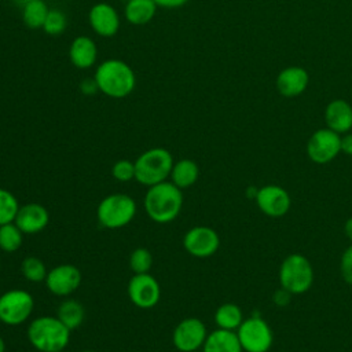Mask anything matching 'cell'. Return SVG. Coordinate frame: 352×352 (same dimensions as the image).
Returning a JSON list of instances; mask_svg holds the SVG:
<instances>
[{
	"label": "cell",
	"instance_id": "2",
	"mask_svg": "<svg viewBox=\"0 0 352 352\" xmlns=\"http://www.w3.org/2000/svg\"><path fill=\"white\" fill-rule=\"evenodd\" d=\"M94 78L99 92L113 99H122L131 95L136 87V74L124 60L110 58L100 62L95 70Z\"/></svg>",
	"mask_w": 352,
	"mask_h": 352
},
{
	"label": "cell",
	"instance_id": "4",
	"mask_svg": "<svg viewBox=\"0 0 352 352\" xmlns=\"http://www.w3.org/2000/svg\"><path fill=\"white\" fill-rule=\"evenodd\" d=\"M173 157L164 147H153L143 151L135 161V180L150 187L169 179Z\"/></svg>",
	"mask_w": 352,
	"mask_h": 352
},
{
	"label": "cell",
	"instance_id": "38",
	"mask_svg": "<svg viewBox=\"0 0 352 352\" xmlns=\"http://www.w3.org/2000/svg\"><path fill=\"white\" fill-rule=\"evenodd\" d=\"M14 1H16V3H18L21 7H22V6H23V4H25L28 0H14Z\"/></svg>",
	"mask_w": 352,
	"mask_h": 352
},
{
	"label": "cell",
	"instance_id": "5",
	"mask_svg": "<svg viewBox=\"0 0 352 352\" xmlns=\"http://www.w3.org/2000/svg\"><path fill=\"white\" fill-rule=\"evenodd\" d=\"M136 202L132 197L121 192H114L104 197L98 208L96 217L102 227L118 230L128 226L136 214Z\"/></svg>",
	"mask_w": 352,
	"mask_h": 352
},
{
	"label": "cell",
	"instance_id": "41",
	"mask_svg": "<svg viewBox=\"0 0 352 352\" xmlns=\"http://www.w3.org/2000/svg\"><path fill=\"white\" fill-rule=\"evenodd\" d=\"M0 323H1V320H0Z\"/></svg>",
	"mask_w": 352,
	"mask_h": 352
},
{
	"label": "cell",
	"instance_id": "23",
	"mask_svg": "<svg viewBox=\"0 0 352 352\" xmlns=\"http://www.w3.org/2000/svg\"><path fill=\"white\" fill-rule=\"evenodd\" d=\"M56 316L69 330H76L81 326L85 316V311L82 304L78 302L77 300L66 298L59 304L56 309Z\"/></svg>",
	"mask_w": 352,
	"mask_h": 352
},
{
	"label": "cell",
	"instance_id": "24",
	"mask_svg": "<svg viewBox=\"0 0 352 352\" xmlns=\"http://www.w3.org/2000/svg\"><path fill=\"white\" fill-rule=\"evenodd\" d=\"M242 322V309L234 302H224L214 312V323L217 324V329L235 331L238 330Z\"/></svg>",
	"mask_w": 352,
	"mask_h": 352
},
{
	"label": "cell",
	"instance_id": "7",
	"mask_svg": "<svg viewBox=\"0 0 352 352\" xmlns=\"http://www.w3.org/2000/svg\"><path fill=\"white\" fill-rule=\"evenodd\" d=\"M34 309L33 296L23 289H11L0 296V320L8 326L25 323Z\"/></svg>",
	"mask_w": 352,
	"mask_h": 352
},
{
	"label": "cell",
	"instance_id": "9",
	"mask_svg": "<svg viewBox=\"0 0 352 352\" xmlns=\"http://www.w3.org/2000/svg\"><path fill=\"white\" fill-rule=\"evenodd\" d=\"M341 153V136L330 128L315 131L307 142V154L315 164L323 165L333 161Z\"/></svg>",
	"mask_w": 352,
	"mask_h": 352
},
{
	"label": "cell",
	"instance_id": "39",
	"mask_svg": "<svg viewBox=\"0 0 352 352\" xmlns=\"http://www.w3.org/2000/svg\"><path fill=\"white\" fill-rule=\"evenodd\" d=\"M82 352H95V351H82Z\"/></svg>",
	"mask_w": 352,
	"mask_h": 352
},
{
	"label": "cell",
	"instance_id": "37",
	"mask_svg": "<svg viewBox=\"0 0 352 352\" xmlns=\"http://www.w3.org/2000/svg\"><path fill=\"white\" fill-rule=\"evenodd\" d=\"M0 352H6V341L1 336H0Z\"/></svg>",
	"mask_w": 352,
	"mask_h": 352
},
{
	"label": "cell",
	"instance_id": "17",
	"mask_svg": "<svg viewBox=\"0 0 352 352\" xmlns=\"http://www.w3.org/2000/svg\"><path fill=\"white\" fill-rule=\"evenodd\" d=\"M309 82V74L304 67L289 66L279 72L275 85L278 92L285 98L301 95Z\"/></svg>",
	"mask_w": 352,
	"mask_h": 352
},
{
	"label": "cell",
	"instance_id": "6",
	"mask_svg": "<svg viewBox=\"0 0 352 352\" xmlns=\"http://www.w3.org/2000/svg\"><path fill=\"white\" fill-rule=\"evenodd\" d=\"M279 282L289 294H304L314 282V270L309 260L300 253H292L280 264Z\"/></svg>",
	"mask_w": 352,
	"mask_h": 352
},
{
	"label": "cell",
	"instance_id": "35",
	"mask_svg": "<svg viewBox=\"0 0 352 352\" xmlns=\"http://www.w3.org/2000/svg\"><path fill=\"white\" fill-rule=\"evenodd\" d=\"M341 151L346 155H352V133H345L341 138Z\"/></svg>",
	"mask_w": 352,
	"mask_h": 352
},
{
	"label": "cell",
	"instance_id": "15",
	"mask_svg": "<svg viewBox=\"0 0 352 352\" xmlns=\"http://www.w3.org/2000/svg\"><path fill=\"white\" fill-rule=\"evenodd\" d=\"M88 23L98 36L110 38L118 33L121 19L111 4L100 1L89 8Z\"/></svg>",
	"mask_w": 352,
	"mask_h": 352
},
{
	"label": "cell",
	"instance_id": "3",
	"mask_svg": "<svg viewBox=\"0 0 352 352\" xmlns=\"http://www.w3.org/2000/svg\"><path fill=\"white\" fill-rule=\"evenodd\" d=\"M69 330L58 316L43 315L34 318L26 330L30 345L38 352H59L65 351L70 341Z\"/></svg>",
	"mask_w": 352,
	"mask_h": 352
},
{
	"label": "cell",
	"instance_id": "16",
	"mask_svg": "<svg viewBox=\"0 0 352 352\" xmlns=\"http://www.w3.org/2000/svg\"><path fill=\"white\" fill-rule=\"evenodd\" d=\"M14 223L23 234H37L48 226L50 213L43 205L30 202L19 206Z\"/></svg>",
	"mask_w": 352,
	"mask_h": 352
},
{
	"label": "cell",
	"instance_id": "29",
	"mask_svg": "<svg viewBox=\"0 0 352 352\" xmlns=\"http://www.w3.org/2000/svg\"><path fill=\"white\" fill-rule=\"evenodd\" d=\"M66 28H67L66 14L58 8H50L41 29L50 36H59L66 30Z\"/></svg>",
	"mask_w": 352,
	"mask_h": 352
},
{
	"label": "cell",
	"instance_id": "30",
	"mask_svg": "<svg viewBox=\"0 0 352 352\" xmlns=\"http://www.w3.org/2000/svg\"><path fill=\"white\" fill-rule=\"evenodd\" d=\"M153 265V256L144 248H136L129 256V267L133 274L148 272Z\"/></svg>",
	"mask_w": 352,
	"mask_h": 352
},
{
	"label": "cell",
	"instance_id": "31",
	"mask_svg": "<svg viewBox=\"0 0 352 352\" xmlns=\"http://www.w3.org/2000/svg\"><path fill=\"white\" fill-rule=\"evenodd\" d=\"M111 176L121 182H131L135 179V162L128 160H120L113 164L111 166Z\"/></svg>",
	"mask_w": 352,
	"mask_h": 352
},
{
	"label": "cell",
	"instance_id": "1",
	"mask_svg": "<svg viewBox=\"0 0 352 352\" xmlns=\"http://www.w3.org/2000/svg\"><path fill=\"white\" fill-rule=\"evenodd\" d=\"M146 214L155 223L173 221L183 208V192L170 180L147 187L143 198Z\"/></svg>",
	"mask_w": 352,
	"mask_h": 352
},
{
	"label": "cell",
	"instance_id": "40",
	"mask_svg": "<svg viewBox=\"0 0 352 352\" xmlns=\"http://www.w3.org/2000/svg\"><path fill=\"white\" fill-rule=\"evenodd\" d=\"M59 352H66V351H59Z\"/></svg>",
	"mask_w": 352,
	"mask_h": 352
},
{
	"label": "cell",
	"instance_id": "26",
	"mask_svg": "<svg viewBox=\"0 0 352 352\" xmlns=\"http://www.w3.org/2000/svg\"><path fill=\"white\" fill-rule=\"evenodd\" d=\"M23 242V232L18 228V226L12 223H7L0 226V249L6 253L16 252Z\"/></svg>",
	"mask_w": 352,
	"mask_h": 352
},
{
	"label": "cell",
	"instance_id": "8",
	"mask_svg": "<svg viewBox=\"0 0 352 352\" xmlns=\"http://www.w3.org/2000/svg\"><path fill=\"white\" fill-rule=\"evenodd\" d=\"M236 336L245 352H268L274 342L270 324L260 316L243 319L236 330Z\"/></svg>",
	"mask_w": 352,
	"mask_h": 352
},
{
	"label": "cell",
	"instance_id": "18",
	"mask_svg": "<svg viewBox=\"0 0 352 352\" xmlns=\"http://www.w3.org/2000/svg\"><path fill=\"white\" fill-rule=\"evenodd\" d=\"M69 59L80 70L91 69L98 59V47L89 36H77L69 48Z\"/></svg>",
	"mask_w": 352,
	"mask_h": 352
},
{
	"label": "cell",
	"instance_id": "25",
	"mask_svg": "<svg viewBox=\"0 0 352 352\" xmlns=\"http://www.w3.org/2000/svg\"><path fill=\"white\" fill-rule=\"evenodd\" d=\"M48 6L45 0H28L22 6V21L30 29H40L48 15Z\"/></svg>",
	"mask_w": 352,
	"mask_h": 352
},
{
	"label": "cell",
	"instance_id": "21",
	"mask_svg": "<svg viewBox=\"0 0 352 352\" xmlns=\"http://www.w3.org/2000/svg\"><path fill=\"white\" fill-rule=\"evenodd\" d=\"M158 6L154 0H126L124 7L125 19L135 26H142L155 16Z\"/></svg>",
	"mask_w": 352,
	"mask_h": 352
},
{
	"label": "cell",
	"instance_id": "20",
	"mask_svg": "<svg viewBox=\"0 0 352 352\" xmlns=\"http://www.w3.org/2000/svg\"><path fill=\"white\" fill-rule=\"evenodd\" d=\"M202 352H243L235 331L216 329L208 334Z\"/></svg>",
	"mask_w": 352,
	"mask_h": 352
},
{
	"label": "cell",
	"instance_id": "32",
	"mask_svg": "<svg viewBox=\"0 0 352 352\" xmlns=\"http://www.w3.org/2000/svg\"><path fill=\"white\" fill-rule=\"evenodd\" d=\"M340 272H341V276L345 280V283L352 286V245L348 246L341 256Z\"/></svg>",
	"mask_w": 352,
	"mask_h": 352
},
{
	"label": "cell",
	"instance_id": "33",
	"mask_svg": "<svg viewBox=\"0 0 352 352\" xmlns=\"http://www.w3.org/2000/svg\"><path fill=\"white\" fill-rule=\"evenodd\" d=\"M81 94L89 96V95H94L96 92H99V88H98V84L95 81L94 77H88V78H84L80 81V85H78Z\"/></svg>",
	"mask_w": 352,
	"mask_h": 352
},
{
	"label": "cell",
	"instance_id": "22",
	"mask_svg": "<svg viewBox=\"0 0 352 352\" xmlns=\"http://www.w3.org/2000/svg\"><path fill=\"white\" fill-rule=\"evenodd\" d=\"M198 176H199V168L197 162L188 158H182L173 162L169 179L176 187L183 190L195 184V182L198 180Z\"/></svg>",
	"mask_w": 352,
	"mask_h": 352
},
{
	"label": "cell",
	"instance_id": "36",
	"mask_svg": "<svg viewBox=\"0 0 352 352\" xmlns=\"http://www.w3.org/2000/svg\"><path fill=\"white\" fill-rule=\"evenodd\" d=\"M344 231H345V235L346 238L352 242V217H349L346 221H345V226H344Z\"/></svg>",
	"mask_w": 352,
	"mask_h": 352
},
{
	"label": "cell",
	"instance_id": "10",
	"mask_svg": "<svg viewBox=\"0 0 352 352\" xmlns=\"http://www.w3.org/2000/svg\"><path fill=\"white\" fill-rule=\"evenodd\" d=\"M131 302L140 309H150L160 302L161 287L158 280L150 274H133L126 286Z\"/></svg>",
	"mask_w": 352,
	"mask_h": 352
},
{
	"label": "cell",
	"instance_id": "34",
	"mask_svg": "<svg viewBox=\"0 0 352 352\" xmlns=\"http://www.w3.org/2000/svg\"><path fill=\"white\" fill-rule=\"evenodd\" d=\"M154 3L161 8H179L188 3V0H154Z\"/></svg>",
	"mask_w": 352,
	"mask_h": 352
},
{
	"label": "cell",
	"instance_id": "19",
	"mask_svg": "<svg viewBox=\"0 0 352 352\" xmlns=\"http://www.w3.org/2000/svg\"><path fill=\"white\" fill-rule=\"evenodd\" d=\"M326 126L337 133H346L352 128V106L344 99L331 100L324 109Z\"/></svg>",
	"mask_w": 352,
	"mask_h": 352
},
{
	"label": "cell",
	"instance_id": "14",
	"mask_svg": "<svg viewBox=\"0 0 352 352\" xmlns=\"http://www.w3.org/2000/svg\"><path fill=\"white\" fill-rule=\"evenodd\" d=\"M256 202L258 209L268 217H283L292 205L289 192L275 184H268L257 190Z\"/></svg>",
	"mask_w": 352,
	"mask_h": 352
},
{
	"label": "cell",
	"instance_id": "28",
	"mask_svg": "<svg viewBox=\"0 0 352 352\" xmlns=\"http://www.w3.org/2000/svg\"><path fill=\"white\" fill-rule=\"evenodd\" d=\"M19 206L21 205L16 197L11 191L0 187V226L12 223L19 210Z\"/></svg>",
	"mask_w": 352,
	"mask_h": 352
},
{
	"label": "cell",
	"instance_id": "11",
	"mask_svg": "<svg viewBox=\"0 0 352 352\" xmlns=\"http://www.w3.org/2000/svg\"><path fill=\"white\" fill-rule=\"evenodd\" d=\"M206 337L208 330L201 319L186 318L176 324L172 342L179 352H195L202 348Z\"/></svg>",
	"mask_w": 352,
	"mask_h": 352
},
{
	"label": "cell",
	"instance_id": "12",
	"mask_svg": "<svg viewBox=\"0 0 352 352\" xmlns=\"http://www.w3.org/2000/svg\"><path fill=\"white\" fill-rule=\"evenodd\" d=\"M183 246L188 254L197 258H206L217 252L220 236L208 226H195L184 234Z\"/></svg>",
	"mask_w": 352,
	"mask_h": 352
},
{
	"label": "cell",
	"instance_id": "27",
	"mask_svg": "<svg viewBox=\"0 0 352 352\" xmlns=\"http://www.w3.org/2000/svg\"><path fill=\"white\" fill-rule=\"evenodd\" d=\"M21 272L25 279H28L32 283H40L45 280V276L48 274V270L45 264L36 256L25 257L21 264Z\"/></svg>",
	"mask_w": 352,
	"mask_h": 352
},
{
	"label": "cell",
	"instance_id": "13",
	"mask_svg": "<svg viewBox=\"0 0 352 352\" xmlns=\"http://www.w3.org/2000/svg\"><path fill=\"white\" fill-rule=\"evenodd\" d=\"M81 272L73 264H59L51 268L45 276V287L58 297H69L81 285Z\"/></svg>",
	"mask_w": 352,
	"mask_h": 352
}]
</instances>
